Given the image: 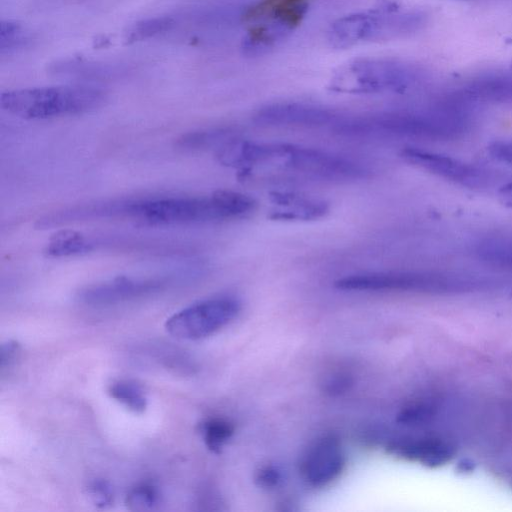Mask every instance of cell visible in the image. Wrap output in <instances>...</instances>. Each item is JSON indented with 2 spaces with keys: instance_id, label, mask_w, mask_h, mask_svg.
Listing matches in <instances>:
<instances>
[{
  "instance_id": "cell-1",
  "label": "cell",
  "mask_w": 512,
  "mask_h": 512,
  "mask_svg": "<svg viewBox=\"0 0 512 512\" xmlns=\"http://www.w3.org/2000/svg\"><path fill=\"white\" fill-rule=\"evenodd\" d=\"M257 207L249 195L218 190L205 197L124 200L122 217L145 225H174L247 217Z\"/></svg>"
},
{
  "instance_id": "cell-2",
  "label": "cell",
  "mask_w": 512,
  "mask_h": 512,
  "mask_svg": "<svg viewBox=\"0 0 512 512\" xmlns=\"http://www.w3.org/2000/svg\"><path fill=\"white\" fill-rule=\"evenodd\" d=\"M335 131L341 135L394 136L430 141L463 138L471 130V120L462 109L440 107L426 112H388L337 121Z\"/></svg>"
},
{
  "instance_id": "cell-3",
  "label": "cell",
  "mask_w": 512,
  "mask_h": 512,
  "mask_svg": "<svg viewBox=\"0 0 512 512\" xmlns=\"http://www.w3.org/2000/svg\"><path fill=\"white\" fill-rule=\"evenodd\" d=\"M105 91L84 85H58L3 92L1 107L23 119L38 120L73 116L100 108Z\"/></svg>"
},
{
  "instance_id": "cell-4",
  "label": "cell",
  "mask_w": 512,
  "mask_h": 512,
  "mask_svg": "<svg viewBox=\"0 0 512 512\" xmlns=\"http://www.w3.org/2000/svg\"><path fill=\"white\" fill-rule=\"evenodd\" d=\"M418 79L417 70L389 58H359L343 65L333 76L331 88L344 93L399 92Z\"/></svg>"
},
{
  "instance_id": "cell-5",
  "label": "cell",
  "mask_w": 512,
  "mask_h": 512,
  "mask_svg": "<svg viewBox=\"0 0 512 512\" xmlns=\"http://www.w3.org/2000/svg\"><path fill=\"white\" fill-rule=\"evenodd\" d=\"M334 285L343 291L443 293L468 289L471 282L435 271H387L348 275Z\"/></svg>"
},
{
  "instance_id": "cell-6",
  "label": "cell",
  "mask_w": 512,
  "mask_h": 512,
  "mask_svg": "<svg viewBox=\"0 0 512 512\" xmlns=\"http://www.w3.org/2000/svg\"><path fill=\"white\" fill-rule=\"evenodd\" d=\"M306 9L307 0H265L259 4L249 14L253 25L242 42L244 53H268L294 31Z\"/></svg>"
},
{
  "instance_id": "cell-7",
  "label": "cell",
  "mask_w": 512,
  "mask_h": 512,
  "mask_svg": "<svg viewBox=\"0 0 512 512\" xmlns=\"http://www.w3.org/2000/svg\"><path fill=\"white\" fill-rule=\"evenodd\" d=\"M239 300L221 296L194 303L169 317L165 329L171 336L182 340H199L208 337L239 313Z\"/></svg>"
},
{
  "instance_id": "cell-8",
  "label": "cell",
  "mask_w": 512,
  "mask_h": 512,
  "mask_svg": "<svg viewBox=\"0 0 512 512\" xmlns=\"http://www.w3.org/2000/svg\"><path fill=\"white\" fill-rule=\"evenodd\" d=\"M274 162L312 178L329 181H355L366 178L368 170L360 163L317 148L282 143Z\"/></svg>"
},
{
  "instance_id": "cell-9",
  "label": "cell",
  "mask_w": 512,
  "mask_h": 512,
  "mask_svg": "<svg viewBox=\"0 0 512 512\" xmlns=\"http://www.w3.org/2000/svg\"><path fill=\"white\" fill-rule=\"evenodd\" d=\"M398 26L395 9L356 12L331 24L328 41L335 48L345 49L364 42L389 40L397 37Z\"/></svg>"
},
{
  "instance_id": "cell-10",
  "label": "cell",
  "mask_w": 512,
  "mask_h": 512,
  "mask_svg": "<svg viewBox=\"0 0 512 512\" xmlns=\"http://www.w3.org/2000/svg\"><path fill=\"white\" fill-rule=\"evenodd\" d=\"M401 157L438 177L471 188L490 185L494 180L493 173L485 168L416 147H406Z\"/></svg>"
},
{
  "instance_id": "cell-11",
  "label": "cell",
  "mask_w": 512,
  "mask_h": 512,
  "mask_svg": "<svg viewBox=\"0 0 512 512\" xmlns=\"http://www.w3.org/2000/svg\"><path fill=\"white\" fill-rule=\"evenodd\" d=\"M337 120L330 109L299 102L268 104L254 114V121L263 126L321 127Z\"/></svg>"
},
{
  "instance_id": "cell-12",
  "label": "cell",
  "mask_w": 512,
  "mask_h": 512,
  "mask_svg": "<svg viewBox=\"0 0 512 512\" xmlns=\"http://www.w3.org/2000/svg\"><path fill=\"white\" fill-rule=\"evenodd\" d=\"M169 283L166 278L131 279L118 277L83 289L80 301L88 305H112L157 293Z\"/></svg>"
},
{
  "instance_id": "cell-13",
  "label": "cell",
  "mask_w": 512,
  "mask_h": 512,
  "mask_svg": "<svg viewBox=\"0 0 512 512\" xmlns=\"http://www.w3.org/2000/svg\"><path fill=\"white\" fill-rule=\"evenodd\" d=\"M344 464L345 458L339 440L334 436H324L306 452L301 471L310 485L318 487L337 478Z\"/></svg>"
},
{
  "instance_id": "cell-14",
  "label": "cell",
  "mask_w": 512,
  "mask_h": 512,
  "mask_svg": "<svg viewBox=\"0 0 512 512\" xmlns=\"http://www.w3.org/2000/svg\"><path fill=\"white\" fill-rule=\"evenodd\" d=\"M389 453L411 460H418L428 466H438L449 461L453 448L439 439H402L392 441Z\"/></svg>"
},
{
  "instance_id": "cell-15",
  "label": "cell",
  "mask_w": 512,
  "mask_h": 512,
  "mask_svg": "<svg viewBox=\"0 0 512 512\" xmlns=\"http://www.w3.org/2000/svg\"><path fill=\"white\" fill-rule=\"evenodd\" d=\"M271 197L280 207L272 212L273 219L314 220L323 217L329 210L324 201L293 193L275 192Z\"/></svg>"
},
{
  "instance_id": "cell-16",
  "label": "cell",
  "mask_w": 512,
  "mask_h": 512,
  "mask_svg": "<svg viewBox=\"0 0 512 512\" xmlns=\"http://www.w3.org/2000/svg\"><path fill=\"white\" fill-rule=\"evenodd\" d=\"M94 242L80 232L63 230L55 233L44 249L49 257H68L86 254L94 249Z\"/></svg>"
},
{
  "instance_id": "cell-17",
  "label": "cell",
  "mask_w": 512,
  "mask_h": 512,
  "mask_svg": "<svg viewBox=\"0 0 512 512\" xmlns=\"http://www.w3.org/2000/svg\"><path fill=\"white\" fill-rule=\"evenodd\" d=\"M468 99L510 102L512 101V78H492L477 81L464 90Z\"/></svg>"
},
{
  "instance_id": "cell-18",
  "label": "cell",
  "mask_w": 512,
  "mask_h": 512,
  "mask_svg": "<svg viewBox=\"0 0 512 512\" xmlns=\"http://www.w3.org/2000/svg\"><path fill=\"white\" fill-rule=\"evenodd\" d=\"M478 258L487 265L512 271V238H489L478 244Z\"/></svg>"
},
{
  "instance_id": "cell-19",
  "label": "cell",
  "mask_w": 512,
  "mask_h": 512,
  "mask_svg": "<svg viewBox=\"0 0 512 512\" xmlns=\"http://www.w3.org/2000/svg\"><path fill=\"white\" fill-rule=\"evenodd\" d=\"M234 132L229 128H212L198 130L182 135L177 146L185 150H202L218 146L219 148L234 139Z\"/></svg>"
},
{
  "instance_id": "cell-20",
  "label": "cell",
  "mask_w": 512,
  "mask_h": 512,
  "mask_svg": "<svg viewBox=\"0 0 512 512\" xmlns=\"http://www.w3.org/2000/svg\"><path fill=\"white\" fill-rule=\"evenodd\" d=\"M177 20L170 15L142 19L131 25L125 32L127 43H135L159 36L172 30Z\"/></svg>"
},
{
  "instance_id": "cell-21",
  "label": "cell",
  "mask_w": 512,
  "mask_h": 512,
  "mask_svg": "<svg viewBox=\"0 0 512 512\" xmlns=\"http://www.w3.org/2000/svg\"><path fill=\"white\" fill-rule=\"evenodd\" d=\"M108 394L134 413H143L147 407L145 391L134 381H114L108 388Z\"/></svg>"
},
{
  "instance_id": "cell-22",
  "label": "cell",
  "mask_w": 512,
  "mask_h": 512,
  "mask_svg": "<svg viewBox=\"0 0 512 512\" xmlns=\"http://www.w3.org/2000/svg\"><path fill=\"white\" fill-rule=\"evenodd\" d=\"M206 447L218 454L234 433L233 425L222 418H210L199 426Z\"/></svg>"
},
{
  "instance_id": "cell-23",
  "label": "cell",
  "mask_w": 512,
  "mask_h": 512,
  "mask_svg": "<svg viewBox=\"0 0 512 512\" xmlns=\"http://www.w3.org/2000/svg\"><path fill=\"white\" fill-rule=\"evenodd\" d=\"M125 504L134 511L153 510L160 504V492L154 484H138L127 493Z\"/></svg>"
},
{
  "instance_id": "cell-24",
  "label": "cell",
  "mask_w": 512,
  "mask_h": 512,
  "mask_svg": "<svg viewBox=\"0 0 512 512\" xmlns=\"http://www.w3.org/2000/svg\"><path fill=\"white\" fill-rule=\"evenodd\" d=\"M29 42L26 29L16 21L4 20L0 27V53L11 54Z\"/></svg>"
},
{
  "instance_id": "cell-25",
  "label": "cell",
  "mask_w": 512,
  "mask_h": 512,
  "mask_svg": "<svg viewBox=\"0 0 512 512\" xmlns=\"http://www.w3.org/2000/svg\"><path fill=\"white\" fill-rule=\"evenodd\" d=\"M435 414V408L429 404L415 403L403 408L397 421L405 425H416L429 421Z\"/></svg>"
},
{
  "instance_id": "cell-26",
  "label": "cell",
  "mask_w": 512,
  "mask_h": 512,
  "mask_svg": "<svg viewBox=\"0 0 512 512\" xmlns=\"http://www.w3.org/2000/svg\"><path fill=\"white\" fill-rule=\"evenodd\" d=\"M87 495L98 508H107L114 502V490L104 479H94L87 485Z\"/></svg>"
},
{
  "instance_id": "cell-27",
  "label": "cell",
  "mask_w": 512,
  "mask_h": 512,
  "mask_svg": "<svg viewBox=\"0 0 512 512\" xmlns=\"http://www.w3.org/2000/svg\"><path fill=\"white\" fill-rule=\"evenodd\" d=\"M21 356V346L15 340H8L0 348V375L4 377L16 367Z\"/></svg>"
},
{
  "instance_id": "cell-28",
  "label": "cell",
  "mask_w": 512,
  "mask_h": 512,
  "mask_svg": "<svg viewBox=\"0 0 512 512\" xmlns=\"http://www.w3.org/2000/svg\"><path fill=\"white\" fill-rule=\"evenodd\" d=\"M281 480L280 471L274 466H265L261 468L256 475V482L260 487L273 488Z\"/></svg>"
},
{
  "instance_id": "cell-29",
  "label": "cell",
  "mask_w": 512,
  "mask_h": 512,
  "mask_svg": "<svg viewBox=\"0 0 512 512\" xmlns=\"http://www.w3.org/2000/svg\"><path fill=\"white\" fill-rule=\"evenodd\" d=\"M489 153L498 161L512 164V140L493 143L489 147Z\"/></svg>"
},
{
  "instance_id": "cell-30",
  "label": "cell",
  "mask_w": 512,
  "mask_h": 512,
  "mask_svg": "<svg viewBox=\"0 0 512 512\" xmlns=\"http://www.w3.org/2000/svg\"><path fill=\"white\" fill-rule=\"evenodd\" d=\"M351 385V381L349 377L336 375L332 376L326 383V390L330 394H339L344 392Z\"/></svg>"
}]
</instances>
